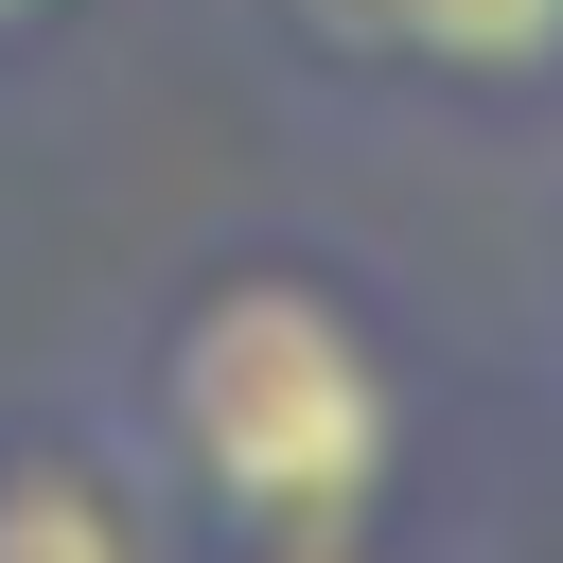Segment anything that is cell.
Returning <instances> with one entry per match:
<instances>
[{"label": "cell", "instance_id": "obj_1", "mask_svg": "<svg viewBox=\"0 0 563 563\" xmlns=\"http://www.w3.org/2000/svg\"><path fill=\"white\" fill-rule=\"evenodd\" d=\"M158 440L246 545H352V510L405 457V405H387V352L334 282L246 264L158 334Z\"/></svg>", "mask_w": 563, "mask_h": 563}, {"label": "cell", "instance_id": "obj_2", "mask_svg": "<svg viewBox=\"0 0 563 563\" xmlns=\"http://www.w3.org/2000/svg\"><path fill=\"white\" fill-rule=\"evenodd\" d=\"M0 563H158L88 440H0Z\"/></svg>", "mask_w": 563, "mask_h": 563}, {"label": "cell", "instance_id": "obj_3", "mask_svg": "<svg viewBox=\"0 0 563 563\" xmlns=\"http://www.w3.org/2000/svg\"><path fill=\"white\" fill-rule=\"evenodd\" d=\"M334 18L422 70H563V0H334Z\"/></svg>", "mask_w": 563, "mask_h": 563}, {"label": "cell", "instance_id": "obj_4", "mask_svg": "<svg viewBox=\"0 0 563 563\" xmlns=\"http://www.w3.org/2000/svg\"><path fill=\"white\" fill-rule=\"evenodd\" d=\"M246 563H352V545H246Z\"/></svg>", "mask_w": 563, "mask_h": 563}, {"label": "cell", "instance_id": "obj_5", "mask_svg": "<svg viewBox=\"0 0 563 563\" xmlns=\"http://www.w3.org/2000/svg\"><path fill=\"white\" fill-rule=\"evenodd\" d=\"M18 18H53V0H0V35H18Z\"/></svg>", "mask_w": 563, "mask_h": 563}]
</instances>
